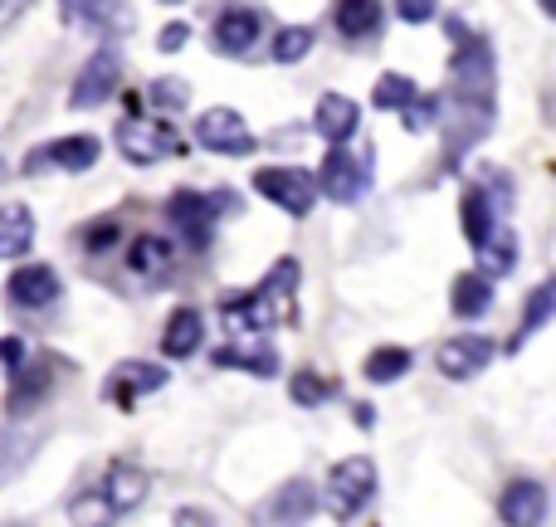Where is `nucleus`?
Returning a JSON list of instances; mask_svg holds the SVG:
<instances>
[{
	"instance_id": "nucleus-1",
	"label": "nucleus",
	"mask_w": 556,
	"mask_h": 527,
	"mask_svg": "<svg viewBox=\"0 0 556 527\" xmlns=\"http://www.w3.org/2000/svg\"><path fill=\"white\" fill-rule=\"evenodd\" d=\"M464 235L479 250V260L489 274H508L518 264V240L508 230V196H493L483 186H473L464 196Z\"/></svg>"
},
{
	"instance_id": "nucleus-2",
	"label": "nucleus",
	"mask_w": 556,
	"mask_h": 527,
	"mask_svg": "<svg viewBox=\"0 0 556 527\" xmlns=\"http://www.w3.org/2000/svg\"><path fill=\"white\" fill-rule=\"evenodd\" d=\"M293 288H298V260H278L260 288H250L244 298H225V323L235 332H269L288 317Z\"/></svg>"
},
{
	"instance_id": "nucleus-3",
	"label": "nucleus",
	"mask_w": 556,
	"mask_h": 527,
	"mask_svg": "<svg viewBox=\"0 0 556 527\" xmlns=\"http://www.w3.org/2000/svg\"><path fill=\"white\" fill-rule=\"evenodd\" d=\"M371 499H376V464L371 460H342L332 474H327L323 503L337 523H352Z\"/></svg>"
},
{
	"instance_id": "nucleus-4",
	"label": "nucleus",
	"mask_w": 556,
	"mask_h": 527,
	"mask_svg": "<svg viewBox=\"0 0 556 527\" xmlns=\"http://www.w3.org/2000/svg\"><path fill=\"white\" fill-rule=\"evenodd\" d=\"M117 147H123L127 162L152 166L166 162V156H181V133L162 117H123L117 123Z\"/></svg>"
},
{
	"instance_id": "nucleus-5",
	"label": "nucleus",
	"mask_w": 556,
	"mask_h": 527,
	"mask_svg": "<svg viewBox=\"0 0 556 527\" xmlns=\"http://www.w3.org/2000/svg\"><path fill=\"white\" fill-rule=\"evenodd\" d=\"M230 205L235 201L230 196H220V191H176L172 205H166V215H172L176 230H186V240L191 244H211L215 221H220Z\"/></svg>"
},
{
	"instance_id": "nucleus-6",
	"label": "nucleus",
	"mask_w": 556,
	"mask_h": 527,
	"mask_svg": "<svg viewBox=\"0 0 556 527\" xmlns=\"http://www.w3.org/2000/svg\"><path fill=\"white\" fill-rule=\"evenodd\" d=\"M254 191H260L264 201L283 205L288 215H307L317 201V181L303 166H264V172H254Z\"/></svg>"
},
{
	"instance_id": "nucleus-7",
	"label": "nucleus",
	"mask_w": 556,
	"mask_h": 527,
	"mask_svg": "<svg viewBox=\"0 0 556 527\" xmlns=\"http://www.w3.org/2000/svg\"><path fill=\"white\" fill-rule=\"evenodd\" d=\"M313 181L327 201L352 205V201H362L366 186H371V166H366L356 152H346V147H332V152L323 156V176H313Z\"/></svg>"
},
{
	"instance_id": "nucleus-8",
	"label": "nucleus",
	"mask_w": 556,
	"mask_h": 527,
	"mask_svg": "<svg viewBox=\"0 0 556 527\" xmlns=\"http://www.w3.org/2000/svg\"><path fill=\"white\" fill-rule=\"evenodd\" d=\"M98 137H59V142H45L25 156L20 172L25 176H39V172H88L98 162Z\"/></svg>"
},
{
	"instance_id": "nucleus-9",
	"label": "nucleus",
	"mask_w": 556,
	"mask_h": 527,
	"mask_svg": "<svg viewBox=\"0 0 556 527\" xmlns=\"http://www.w3.org/2000/svg\"><path fill=\"white\" fill-rule=\"evenodd\" d=\"M195 137H201L205 152H220V156L254 152V133L244 127V117L235 113V108H211V113H201V123H195Z\"/></svg>"
},
{
	"instance_id": "nucleus-10",
	"label": "nucleus",
	"mask_w": 556,
	"mask_h": 527,
	"mask_svg": "<svg viewBox=\"0 0 556 527\" xmlns=\"http://www.w3.org/2000/svg\"><path fill=\"white\" fill-rule=\"evenodd\" d=\"M117 84H123V59H117L113 49H103V54L88 59V68L78 74V84L68 88V108H74V113H84V108L108 103V98L117 93Z\"/></svg>"
},
{
	"instance_id": "nucleus-11",
	"label": "nucleus",
	"mask_w": 556,
	"mask_h": 527,
	"mask_svg": "<svg viewBox=\"0 0 556 527\" xmlns=\"http://www.w3.org/2000/svg\"><path fill=\"white\" fill-rule=\"evenodd\" d=\"M489 362H493V342L479 332L450 337V342L434 352V366H440V376H450V381H469V376H479Z\"/></svg>"
},
{
	"instance_id": "nucleus-12",
	"label": "nucleus",
	"mask_w": 556,
	"mask_h": 527,
	"mask_svg": "<svg viewBox=\"0 0 556 527\" xmlns=\"http://www.w3.org/2000/svg\"><path fill=\"white\" fill-rule=\"evenodd\" d=\"M260 35H264V15L254 5H230V10H220V20H215V29H211V39H215V49L220 54H250L254 45H260Z\"/></svg>"
},
{
	"instance_id": "nucleus-13",
	"label": "nucleus",
	"mask_w": 556,
	"mask_h": 527,
	"mask_svg": "<svg viewBox=\"0 0 556 527\" xmlns=\"http://www.w3.org/2000/svg\"><path fill=\"white\" fill-rule=\"evenodd\" d=\"M498 518L508 527H542L547 523V489L538 479H518L503 489L498 499Z\"/></svg>"
},
{
	"instance_id": "nucleus-14",
	"label": "nucleus",
	"mask_w": 556,
	"mask_h": 527,
	"mask_svg": "<svg viewBox=\"0 0 556 527\" xmlns=\"http://www.w3.org/2000/svg\"><path fill=\"white\" fill-rule=\"evenodd\" d=\"M10 303L25 308V313H39V308H49L59 298V274L49 264H25L10 274Z\"/></svg>"
},
{
	"instance_id": "nucleus-15",
	"label": "nucleus",
	"mask_w": 556,
	"mask_h": 527,
	"mask_svg": "<svg viewBox=\"0 0 556 527\" xmlns=\"http://www.w3.org/2000/svg\"><path fill=\"white\" fill-rule=\"evenodd\" d=\"M166 386V372L152 362H123L113 376H108V401L113 405H137L142 396L162 391Z\"/></svg>"
},
{
	"instance_id": "nucleus-16",
	"label": "nucleus",
	"mask_w": 556,
	"mask_h": 527,
	"mask_svg": "<svg viewBox=\"0 0 556 527\" xmlns=\"http://www.w3.org/2000/svg\"><path fill=\"white\" fill-rule=\"evenodd\" d=\"M313 127L332 147H342L346 137L362 127V108H356L352 98H342V93H323V103H317V113H313Z\"/></svg>"
},
{
	"instance_id": "nucleus-17",
	"label": "nucleus",
	"mask_w": 556,
	"mask_h": 527,
	"mask_svg": "<svg viewBox=\"0 0 556 527\" xmlns=\"http://www.w3.org/2000/svg\"><path fill=\"white\" fill-rule=\"evenodd\" d=\"M317 513V489L307 479H293L274 493L269 503V527H303Z\"/></svg>"
},
{
	"instance_id": "nucleus-18",
	"label": "nucleus",
	"mask_w": 556,
	"mask_h": 527,
	"mask_svg": "<svg viewBox=\"0 0 556 527\" xmlns=\"http://www.w3.org/2000/svg\"><path fill=\"white\" fill-rule=\"evenodd\" d=\"M98 493L108 499V509H113V513H132L137 503L147 499V474L137 469V464H113Z\"/></svg>"
},
{
	"instance_id": "nucleus-19",
	"label": "nucleus",
	"mask_w": 556,
	"mask_h": 527,
	"mask_svg": "<svg viewBox=\"0 0 556 527\" xmlns=\"http://www.w3.org/2000/svg\"><path fill=\"white\" fill-rule=\"evenodd\" d=\"M29 244H35V215L20 201L0 205V260H20L29 254Z\"/></svg>"
},
{
	"instance_id": "nucleus-20",
	"label": "nucleus",
	"mask_w": 556,
	"mask_h": 527,
	"mask_svg": "<svg viewBox=\"0 0 556 527\" xmlns=\"http://www.w3.org/2000/svg\"><path fill=\"white\" fill-rule=\"evenodd\" d=\"M201 337H205V317L195 313V308H176L166 332H162V352L181 362V356H191L195 347H201Z\"/></svg>"
},
{
	"instance_id": "nucleus-21",
	"label": "nucleus",
	"mask_w": 556,
	"mask_h": 527,
	"mask_svg": "<svg viewBox=\"0 0 556 527\" xmlns=\"http://www.w3.org/2000/svg\"><path fill=\"white\" fill-rule=\"evenodd\" d=\"M127 268H132L137 278H162V274H172V244H166L162 235H137L132 250H127Z\"/></svg>"
},
{
	"instance_id": "nucleus-22",
	"label": "nucleus",
	"mask_w": 556,
	"mask_h": 527,
	"mask_svg": "<svg viewBox=\"0 0 556 527\" xmlns=\"http://www.w3.org/2000/svg\"><path fill=\"white\" fill-rule=\"evenodd\" d=\"M39 450V430H20V425H0V484L10 474H20L29 464V454Z\"/></svg>"
},
{
	"instance_id": "nucleus-23",
	"label": "nucleus",
	"mask_w": 556,
	"mask_h": 527,
	"mask_svg": "<svg viewBox=\"0 0 556 527\" xmlns=\"http://www.w3.org/2000/svg\"><path fill=\"white\" fill-rule=\"evenodd\" d=\"M450 308H454L459 317H483V313L493 308V278H483V274H459V278H454Z\"/></svg>"
},
{
	"instance_id": "nucleus-24",
	"label": "nucleus",
	"mask_w": 556,
	"mask_h": 527,
	"mask_svg": "<svg viewBox=\"0 0 556 527\" xmlns=\"http://www.w3.org/2000/svg\"><path fill=\"white\" fill-rule=\"evenodd\" d=\"M376 25H381V5H376V0H346V5H337V29H342L346 39L376 35Z\"/></svg>"
},
{
	"instance_id": "nucleus-25",
	"label": "nucleus",
	"mask_w": 556,
	"mask_h": 527,
	"mask_svg": "<svg viewBox=\"0 0 556 527\" xmlns=\"http://www.w3.org/2000/svg\"><path fill=\"white\" fill-rule=\"evenodd\" d=\"M405 372H410V352H405V347H376V352L366 356V381H376V386L401 381Z\"/></svg>"
},
{
	"instance_id": "nucleus-26",
	"label": "nucleus",
	"mask_w": 556,
	"mask_h": 527,
	"mask_svg": "<svg viewBox=\"0 0 556 527\" xmlns=\"http://www.w3.org/2000/svg\"><path fill=\"white\" fill-rule=\"evenodd\" d=\"M68 523H74V527H113V523H117V513L108 509L103 493L88 489V493H78V499L68 503Z\"/></svg>"
},
{
	"instance_id": "nucleus-27",
	"label": "nucleus",
	"mask_w": 556,
	"mask_h": 527,
	"mask_svg": "<svg viewBox=\"0 0 556 527\" xmlns=\"http://www.w3.org/2000/svg\"><path fill=\"white\" fill-rule=\"evenodd\" d=\"M376 108H391V113H405V108L415 103V84L405 74H381V84H376L371 93Z\"/></svg>"
},
{
	"instance_id": "nucleus-28",
	"label": "nucleus",
	"mask_w": 556,
	"mask_h": 527,
	"mask_svg": "<svg viewBox=\"0 0 556 527\" xmlns=\"http://www.w3.org/2000/svg\"><path fill=\"white\" fill-rule=\"evenodd\" d=\"M215 362L220 366H244V372H254V376H274L278 372V362H274V352H250V347H220L215 352Z\"/></svg>"
},
{
	"instance_id": "nucleus-29",
	"label": "nucleus",
	"mask_w": 556,
	"mask_h": 527,
	"mask_svg": "<svg viewBox=\"0 0 556 527\" xmlns=\"http://www.w3.org/2000/svg\"><path fill=\"white\" fill-rule=\"evenodd\" d=\"M45 381H49V372H45V366H35V372H25V376H20V391L5 401V405H10V415H25L35 401H45Z\"/></svg>"
},
{
	"instance_id": "nucleus-30",
	"label": "nucleus",
	"mask_w": 556,
	"mask_h": 527,
	"mask_svg": "<svg viewBox=\"0 0 556 527\" xmlns=\"http://www.w3.org/2000/svg\"><path fill=\"white\" fill-rule=\"evenodd\" d=\"M307 49H313V29H307V25H293V29H283V35L274 39V59H278V64H298Z\"/></svg>"
},
{
	"instance_id": "nucleus-31",
	"label": "nucleus",
	"mask_w": 556,
	"mask_h": 527,
	"mask_svg": "<svg viewBox=\"0 0 556 527\" xmlns=\"http://www.w3.org/2000/svg\"><path fill=\"white\" fill-rule=\"evenodd\" d=\"M552 298H556V288H552V284H538V288H532V298H528V317H522V332H518V337L538 332V327L547 323V317H552ZM518 337H513V342H518Z\"/></svg>"
},
{
	"instance_id": "nucleus-32",
	"label": "nucleus",
	"mask_w": 556,
	"mask_h": 527,
	"mask_svg": "<svg viewBox=\"0 0 556 527\" xmlns=\"http://www.w3.org/2000/svg\"><path fill=\"white\" fill-rule=\"evenodd\" d=\"M327 396H332V386L317 381L313 372H298V376H293V401H298V405H323Z\"/></svg>"
},
{
	"instance_id": "nucleus-33",
	"label": "nucleus",
	"mask_w": 556,
	"mask_h": 527,
	"mask_svg": "<svg viewBox=\"0 0 556 527\" xmlns=\"http://www.w3.org/2000/svg\"><path fill=\"white\" fill-rule=\"evenodd\" d=\"M152 103L181 108L186 103V84H181V78H156V84H152Z\"/></svg>"
},
{
	"instance_id": "nucleus-34",
	"label": "nucleus",
	"mask_w": 556,
	"mask_h": 527,
	"mask_svg": "<svg viewBox=\"0 0 556 527\" xmlns=\"http://www.w3.org/2000/svg\"><path fill=\"white\" fill-rule=\"evenodd\" d=\"M0 362H5V366H25V342H20V337H0Z\"/></svg>"
},
{
	"instance_id": "nucleus-35",
	"label": "nucleus",
	"mask_w": 556,
	"mask_h": 527,
	"mask_svg": "<svg viewBox=\"0 0 556 527\" xmlns=\"http://www.w3.org/2000/svg\"><path fill=\"white\" fill-rule=\"evenodd\" d=\"M186 35H191V29H186V25H166V29H162V39H156V45H162V54H176V49L186 45Z\"/></svg>"
},
{
	"instance_id": "nucleus-36",
	"label": "nucleus",
	"mask_w": 556,
	"mask_h": 527,
	"mask_svg": "<svg viewBox=\"0 0 556 527\" xmlns=\"http://www.w3.org/2000/svg\"><path fill=\"white\" fill-rule=\"evenodd\" d=\"M176 527H215V518L201 509H176Z\"/></svg>"
},
{
	"instance_id": "nucleus-37",
	"label": "nucleus",
	"mask_w": 556,
	"mask_h": 527,
	"mask_svg": "<svg viewBox=\"0 0 556 527\" xmlns=\"http://www.w3.org/2000/svg\"><path fill=\"white\" fill-rule=\"evenodd\" d=\"M430 15H434L430 5H401V20H410V25H425Z\"/></svg>"
}]
</instances>
